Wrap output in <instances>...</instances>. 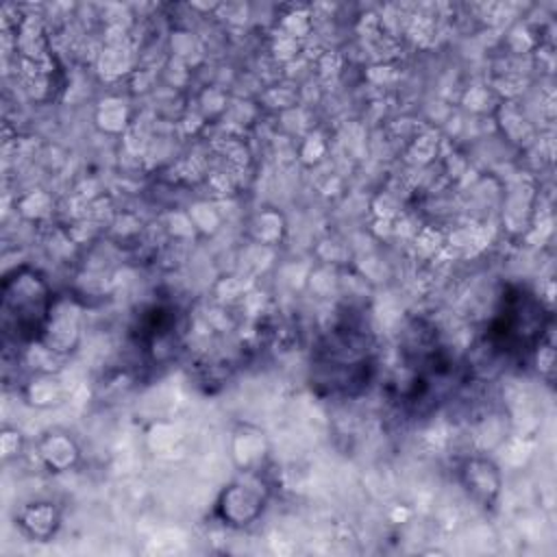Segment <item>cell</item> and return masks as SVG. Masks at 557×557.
<instances>
[{"label":"cell","instance_id":"cell-1","mask_svg":"<svg viewBox=\"0 0 557 557\" xmlns=\"http://www.w3.org/2000/svg\"><path fill=\"white\" fill-rule=\"evenodd\" d=\"M542 329V307L527 294L518 292L516 296H505V309L494 326V335H498V344L507 346V350H520V346H529L535 342Z\"/></svg>","mask_w":557,"mask_h":557}]
</instances>
